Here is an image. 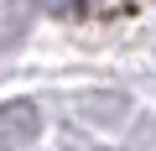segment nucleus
Listing matches in <instances>:
<instances>
[{"instance_id":"obj_1","label":"nucleus","mask_w":156,"mask_h":151,"mask_svg":"<svg viewBox=\"0 0 156 151\" xmlns=\"http://www.w3.org/2000/svg\"><path fill=\"white\" fill-rule=\"evenodd\" d=\"M16 26H21V16H16V0H0V47L16 37Z\"/></svg>"}]
</instances>
